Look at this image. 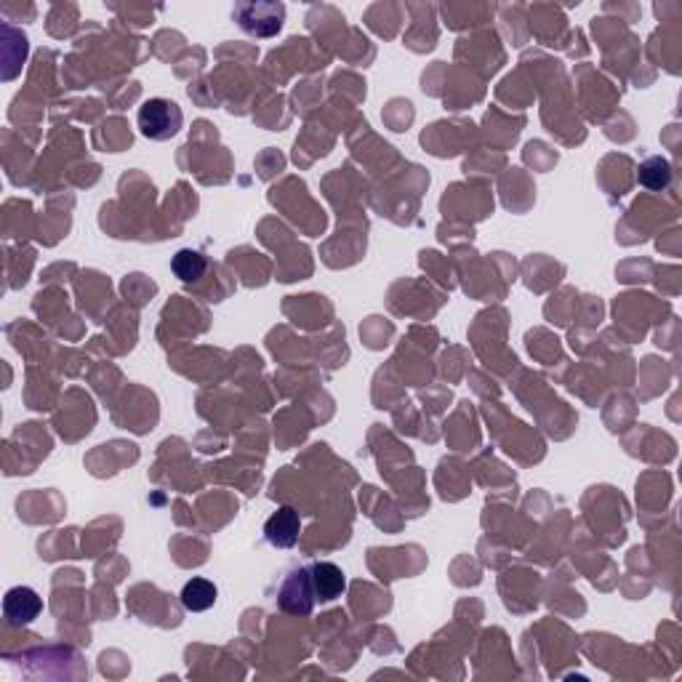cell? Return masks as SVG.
Instances as JSON below:
<instances>
[{"label": "cell", "mask_w": 682, "mask_h": 682, "mask_svg": "<svg viewBox=\"0 0 682 682\" xmlns=\"http://www.w3.org/2000/svg\"><path fill=\"white\" fill-rule=\"evenodd\" d=\"M182 123L184 115L179 110V104L171 102V99H163V96L147 99L139 107V128H142V134L147 139H155V142H166V139L179 134Z\"/></svg>", "instance_id": "cell-1"}, {"label": "cell", "mask_w": 682, "mask_h": 682, "mask_svg": "<svg viewBox=\"0 0 682 682\" xmlns=\"http://www.w3.org/2000/svg\"><path fill=\"white\" fill-rule=\"evenodd\" d=\"M315 589H312L310 568H296L288 573V579L283 581V587L278 592V608L280 611L291 613V616H310L315 608Z\"/></svg>", "instance_id": "cell-2"}, {"label": "cell", "mask_w": 682, "mask_h": 682, "mask_svg": "<svg viewBox=\"0 0 682 682\" xmlns=\"http://www.w3.org/2000/svg\"><path fill=\"white\" fill-rule=\"evenodd\" d=\"M235 16L246 32L259 35V38H270L283 27L286 8L280 3H246V6H235Z\"/></svg>", "instance_id": "cell-3"}, {"label": "cell", "mask_w": 682, "mask_h": 682, "mask_svg": "<svg viewBox=\"0 0 682 682\" xmlns=\"http://www.w3.org/2000/svg\"><path fill=\"white\" fill-rule=\"evenodd\" d=\"M43 613V600L35 589L30 587H14L6 592V600H3V616L8 619V624L14 627H27L32 621L38 619Z\"/></svg>", "instance_id": "cell-4"}, {"label": "cell", "mask_w": 682, "mask_h": 682, "mask_svg": "<svg viewBox=\"0 0 682 682\" xmlns=\"http://www.w3.org/2000/svg\"><path fill=\"white\" fill-rule=\"evenodd\" d=\"M299 533H302V520L294 507H278V512H272L270 520L264 523V539L278 549L296 547Z\"/></svg>", "instance_id": "cell-5"}, {"label": "cell", "mask_w": 682, "mask_h": 682, "mask_svg": "<svg viewBox=\"0 0 682 682\" xmlns=\"http://www.w3.org/2000/svg\"><path fill=\"white\" fill-rule=\"evenodd\" d=\"M310 579L318 603H334L336 597L344 595V589H347V576L336 563L310 565Z\"/></svg>", "instance_id": "cell-6"}, {"label": "cell", "mask_w": 682, "mask_h": 682, "mask_svg": "<svg viewBox=\"0 0 682 682\" xmlns=\"http://www.w3.org/2000/svg\"><path fill=\"white\" fill-rule=\"evenodd\" d=\"M216 595H219L216 584H211V581L206 579H192L187 581L182 589V605L192 613L208 611V608H214Z\"/></svg>", "instance_id": "cell-7"}, {"label": "cell", "mask_w": 682, "mask_h": 682, "mask_svg": "<svg viewBox=\"0 0 682 682\" xmlns=\"http://www.w3.org/2000/svg\"><path fill=\"white\" fill-rule=\"evenodd\" d=\"M206 267H208L206 256L200 254V251H195V248H182V251L171 259V270H174L176 278L184 280V283H192V280L203 278Z\"/></svg>", "instance_id": "cell-8"}, {"label": "cell", "mask_w": 682, "mask_h": 682, "mask_svg": "<svg viewBox=\"0 0 682 682\" xmlns=\"http://www.w3.org/2000/svg\"><path fill=\"white\" fill-rule=\"evenodd\" d=\"M637 179L648 190H664L672 182V166L667 158H648L637 171Z\"/></svg>", "instance_id": "cell-9"}]
</instances>
